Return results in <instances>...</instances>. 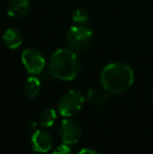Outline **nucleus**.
Returning <instances> with one entry per match:
<instances>
[{"label":"nucleus","mask_w":153,"mask_h":154,"mask_svg":"<svg viewBox=\"0 0 153 154\" xmlns=\"http://www.w3.org/2000/svg\"><path fill=\"white\" fill-rule=\"evenodd\" d=\"M90 19V14L85 8H79L74 13L72 20L75 24H88Z\"/></svg>","instance_id":"12"},{"label":"nucleus","mask_w":153,"mask_h":154,"mask_svg":"<svg viewBox=\"0 0 153 154\" xmlns=\"http://www.w3.org/2000/svg\"><path fill=\"white\" fill-rule=\"evenodd\" d=\"M31 10V0H10L6 6L8 16L21 18L29 14Z\"/></svg>","instance_id":"8"},{"label":"nucleus","mask_w":153,"mask_h":154,"mask_svg":"<svg viewBox=\"0 0 153 154\" xmlns=\"http://www.w3.org/2000/svg\"><path fill=\"white\" fill-rule=\"evenodd\" d=\"M41 81L37 77H29L24 83V92L29 99L38 97L41 91Z\"/></svg>","instance_id":"10"},{"label":"nucleus","mask_w":153,"mask_h":154,"mask_svg":"<svg viewBox=\"0 0 153 154\" xmlns=\"http://www.w3.org/2000/svg\"><path fill=\"white\" fill-rule=\"evenodd\" d=\"M2 40H3L4 45L8 48L17 49L22 45L24 38H23L22 32L18 29L11 27V29H8L6 31H4L3 35H2Z\"/></svg>","instance_id":"9"},{"label":"nucleus","mask_w":153,"mask_h":154,"mask_svg":"<svg viewBox=\"0 0 153 154\" xmlns=\"http://www.w3.org/2000/svg\"><path fill=\"white\" fill-rule=\"evenodd\" d=\"M81 61L70 48H59L50 56L47 63V71L54 79L72 81L81 72Z\"/></svg>","instance_id":"1"},{"label":"nucleus","mask_w":153,"mask_h":154,"mask_svg":"<svg viewBox=\"0 0 153 154\" xmlns=\"http://www.w3.org/2000/svg\"><path fill=\"white\" fill-rule=\"evenodd\" d=\"M134 82V72L125 63H110L101 72V84L111 94H121L131 88Z\"/></svg>","instance_id":"2"},{"label":"nucleus","mask_w":153,"mask_h":154,"mask_svg":"<svg viewBox=\"0 0 153 154\" xmlns=\"http://www.w3.org/2000/svg\"><path fill=\"white\" fill-rule=\"evenodd\" d=\"M32 1H34V0H32Z\"/></svg>","instance_id":"17"},{"label":"nucleus","mask_w":153,"mask_h":154,"mask_svg":"<svg viewBox=\"0 0 153 154\" xmlns=\"http://www.w3.org/2000/svg\"><path fill=\"white\" fill-rule=\"evenodd\" d=\"M93 31L88 24H74L66 35V43L74 51H83L90 46Z\"/></svg>","instance_id":"3"},{"label":"nucleus","mask_w":153,"mask_h":154,"mask_svg":"<svg viewBox=\"0 0 153 154\" xmlns=\"http://www.w3.org/2000/svg\"><path fill=\"white\" fill-rule=\"evenodd\" d=\"M60 138L68 146L77 145L82 137V127L80 123L72 119L63 120L59 126Z\"/></svg>","instance_id":"6"},{"label":"nucleus","mask_w":153,"mask_h":154,"mask_svg":"<svg viewBox=\"0 0 153 154\" xmlns=\"http://www.w3.org/2000/svg\"><path fill=\"white\" fill-rule=\"evenodd\" d=\"M78 154H100V153L96 152V151L93 150V149L85 148V149H82V150H80V152Z\"/></svg>","instance_id":"15"},{"label":"nucleus","mask_w":153,"mask_h":154,"mask_svg":"<svg viewBox=\"0 0 153 154\" xmlns=\"http://www.w3.org/2000/svg\"><path fill=\"white\" fill-rule=\"evenodd\" d=\"M57 120V112L51 108L44 109L39 116V125H41L44 128H48L55 124Z\"/></svg>","instance_id":"11"},{"label":"nucleus","mask_w":153,"mask_h":154,"mask_svg":"<svg viewBox=\"0 0 153 154\" xmlns=\"http://www.w3.org/2000/svg\"><path fill=\"white\" fill-rule=\"evenodd\" d=\"M83 104V93L78 89H72L68 90L61 97L59 103H58V110L61 116L69 118L81 110Z\"/></svg>","instance_id":"4"},{"label":"nucleus","mask_w":153,"mask_h":154,"mask_svg":"<svg viewBox=\"0 0 153 154\" xmlns=\"http://www.w3.org/2000/svg\"><path fill=\"white\" fill-rule=\"evenodd\" d=\"M21 62L31 75H39L46 66L44 55L35 47H27L22 51Z\"/></svg>","instance_id":"5"},{"label":"nucleus","mask_w":153,"mask_h":154,"mask_svg":"<svg viewBox=\"0 0 153 154\" xmlns=\"http://www.w3.org/2000/svg\"><path fill=\"white\" fill-rule=\"evenodd\" d=\"M29 128L33 130H36V128H37V124H36V122H31L29 123Z\"/></svg>","instance_id":"16"},{"label":"nucleus","mask_w":153,"mask_h":154,"mask_svg":"<svg viewBox=\"0 0 153 154\" xmlns=\"http://www.w3.org/2000/svg\"><path fill=\"white\" fill-rule=\"evenodd\" d=\"M108 101H109V95L107 94V93H102V94L96 97L94 103H96V105L98 106V107H103V106L106 105Z\"/></svg>","instance_id":"14"},{"label":"nucleus","mask_w":153,"mask_h":154,"mask_svg":"<svg viewBox=\"0 0 153 154\" xmlns=\"http://www.w3.org/2000/svg\"><path fill=\"white\" fill-rule=\"evenodd\" d=\"M51 154H72V150L70 149V147L66 144H62L57 146Z\"/></svg>","instance_id":"13"},{"label":"nucleus","mask_w":153,"mask_h":154,"mask_svg":"<svg viewBox=\"0 0 153 154\" xmlns=\"http://www.w3.org/2000/svg\"><path fill=\"white\" fill-rule=\"evenodd\" d=\"M32 147L36 152L46 153L53 147V138L47 131L35 130L32 135Z\"/></svg>","instance_id":"7"}]
</instances>
